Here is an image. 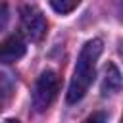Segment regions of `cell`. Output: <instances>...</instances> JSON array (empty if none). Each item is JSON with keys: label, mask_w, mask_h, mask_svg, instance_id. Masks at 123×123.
Returning a JSON list of instances; mask_svg holds the SVG:
<instances>
[{"label": "cell", "mask_w": 123, "mask_h": 123, "mask_svg": "<svg viewBox=\"0 0 123 123\" xmlns=\"http://www.w3.org/2000/svg\"><path fill=\"white\" fill-rule=\"evenodd\" d=\"M100 54H102V40L100 38H92L83 46L79 60H77V65H75V71H73V77H71V83H69V88H67V102L69 104L79 102L86 94V90L90 88Z\"/></svg>", "instance_id": "obj_1"}, {"label": "cell", "mask_w": 123, "mask_h": 123, "mask_svg": "<svg viewBox=\"0 0 123 123\" xmlns=\"http://www.w3.org/2000/svg\"><path fill=\"white\" fill-rule=\"evenodd\" d=\"M60 92V77L54 71H42L33 88V108L37 111H44Z\"/></svg>", "instance_id": "obj_2"}, {"label": "cell", "mask_w": 123, "mask_h": 123, "mask_svg": "<svg viewBox=\"0 0 123 123\" xmlns=\"http://www.w3.org/2000/svg\"><path fill=\"white\" fill-rule=\"evenodd\" d=\"M19 15H21V31H23V35L33 42H40L44 38V35H46V29H48L44 13L37 6H23Z\"/></svg>", "instance_id": "obj_3"}, {"label": "cell", "mask_w": 123, "mask_h": 123, "mask_svg": "<svg viewBox=\"0 0 123 123\" xmlns=\"http://www.w3.org/2000/svg\"><path fill=\"white\" fill-rule=\"evenodd\" d=\"M25 40L19 33L15 35H10L8 38H4L0 42V62L4 63H12V62H17L19 58L25 56Z\"/></svg>", "instance_id": "obj_4"}, {"label": "cell", "mask_w": 123, "mask_h": 123, "mask_svg": "<svg viewBox=\"0 0 123 123\" xmlns=\"http://www.w3.org/2000/svg\"><path fill=\"white\" fill-rule=\"evenodd\" d=\"M121 85H123V79H121V73L119 69L115 67V63H108L104 67V79H102V94L104 96H110V94H115L121 90Z\"/></svg>", "instance_id": "obj_5"}, {"label": "cell", "mask_w": 123, "mask_h": 123, "mask_svg": "<svg viewBox=\"0 0 123 123\" xmlns=\"http://www.w3.org/2000/svg\"><path fill=\"white\" fill-rule=\"evenodd\" d=\"M12 100V81L6 75H0V111Z\"/></svg>", "instance_id": "obj_6"}, {"label": "cell", "mask_w": 123, "mask_h": 123, "mask_svg": "<svg viewBox=\"0 0 123 123\" xmlns=\"http://www.w3.org/2000/svg\"><path fill=\"white\" fill-rule=\"evenodd\" d=\"M81 0H50V6L58 12V13H69L79 6Z\"/></svg>", "instance_id": "obj_7"}, {"label": "cell", "mask_w": 123, "mask_h": 123, "mask_svg": "<svg viewBox=\"0 0 123 123\" xmlns=\"http://www.w3.org/2000/svg\"><path fill=\"white\" fill-rule=\"evenodd\" d=\"M106 119H108V117H106V113H104V111H94V113H92V115H88L83 123H106Z\"/></svg>", "instance_id": "obj_8"}, {"label": "cell", "mask_w": 123, "mask_h": 123, "mask_svg": "<svg viewBox=\"0 0 123 123\" xmlns=\"http://www.w3.org/2000/svg\"><path fill=\"white\" fill-rule=\"evenodd\" d=\"M119 52H121V56H123V40L119 42Z\"/></svg>", "instance_id": "obj_9"}, {"label": "cell", "mask_w": 123, "mask_h": 123, "mask_svg": "<svg viewBox=\"0 0 123 123\" xmlns=\"http://www.w3.org/2000/svg\"><path fill=\"white\" fill-rule=\"evenodd\" d=\"M4 123H19L17 119H8V121H4Z\"/></svg>", "instance_id": "obj_10"}, {"label": "cell", "mask_w": 123, "mask_h": 123, "mask_svg": "<svg viewBox=\"0 0 123 123\" xmlns=\"http://www.w3.org/2000/svg\"><path fill=\"white\" fill-rule=\"evenodd\" d=\"M121 123H123V117H121Z\"/></svg>", "instance_id": "obj_11"}]
</instances>
